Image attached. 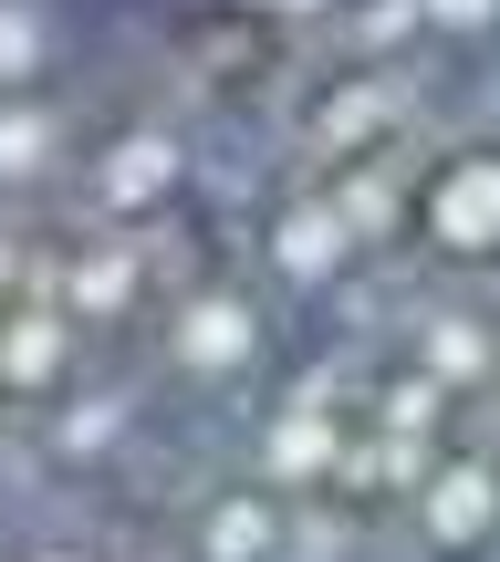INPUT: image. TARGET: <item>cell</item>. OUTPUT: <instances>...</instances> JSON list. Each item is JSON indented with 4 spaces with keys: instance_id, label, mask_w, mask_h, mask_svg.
<instances>
[{
    "instance_id": "cell-1",
    "label": "cell",
    "mask_w": 500,
    "mask_h": 562,
    "mask_svg": "<svg viewBox=\"0 0 500 562\" xmlns=\"http://www.w3.org/2000/svg\"><path fill=\"white\" fill-rule=\"evenodd\" d=\"M418 240L438 261H500V125H469L418 167Z\"/></svg>"
},
{
    "instance_id": "cell-2",
    "label": "cell",
    "mask_w": 500,
    "mask_h": 562,
    "mask_svg": "<svg viewBox=\"0 0 500 562\" xmlns=\"http://www.w3.org/2000/svg\"><path fill=\"white\" fill-rule=\"evenodd\" d=\"M407 510H418V531L438 552H469L500 531V448L490 438H438L418 469V490H407Z\"/></svg>"
},
{
    "instance_id": "cell-3",
    "label": "cell",
    "mask_w": 500,
    "mask_h": 562,
    "mask_svg": "<svg viewBox=\"0 0 500 562\" xmlns=\"http://www.w3.org/2000/svg\"><path fill=\"white\" fill-rule=\"evenodd\" d=\"M407 364L438 375L448 396H480V385H500V313H490V302H469V292H418Z\"/></svg>"
},
{
    "instance_id": "cell-4",
    "label": "cell",
    "mask_w": 500,
    "mask_h": 562,
    "mask_svg": "<svg viewBox=\"0 0 500 562\" xmlns=\"http://www.w3.org/2000/svg\"><path fill=\"white\" fill-rule=\"evenodd\" d=\"M407 83L397 74H376V63H355V74H334V83H313V104H302V136L323 146V157H376V146H397L407 136Z\"/></svg>"
},
{
    "instance_id": "cell-5",
    "label": "cell",
    "mask_w": 500,
    "mask_h": 562,
    "mask_svg": "<svg viewBox=\"0 0 500 562\" xmlns=\"http://www.w3.org/2000/svg\"><path fill=\"white\" fill-rule=\"evenodd\" d=\"M157 334H167V364H188V375H241L260 355V302L241 281H188Z\"/></svg>"
},
{
    "instance_id": "cell-6",
    "label": "cell",
    "mask_w": 500,
    "mask_h": 562,
    "mask_svg": "<svg viewBox=\"0 0 500 562\" xmlns=\"http://www.w3.org/2000/svg\"><path fill=\"white\" fill-rule=\"evenodd\" d=\"M260 261H271L281 281H344V261H355V229H344L334 188H281L271 220H260Z\"/></svg>"
},
{
    "instance_id": "cell-7",
    "label": "cell",
    "mask_w": 500,
    "mask_h": 562,
    "mask_svg": "<svg viewBox=\"0 0 500 562\" xmlns=\"http://www.w3.org/2000/svg\"><path fill=\"white\" fill-rule=\"evenodd\" d=\"M292 542V501L271 480H220L199 501V562H281Z\"/></svg>"
},
{
    "instance_id": "cell-8",
    "label": "cell",
    "mask_w": 500,
    "mask_h": 562,
    "mask_svg": "<svg viewBox=\"0 0 500 562\" xmlns=\"http://www.w3.org/2000/svg\"><path fill=\"white\" fill-rule=\"evenodd\" d=\"M178 125H157V115H136V125H115V136L95 146V199L115 209V220H136V209H157L167 188H178Z\"/></svg>"
},
{
    "instance_id": "cell-9",
    "label": "cell",
    "mask_w": 500,
    "mask_h": 562,
    "mask_svg": "<svg viewBox=\"0 0 500 562\" xmlns=\"http://www.w3.org/2000/svg\"><path fill=\"white\" fill-rule=\"evenodd\" d=\"M74 375V302L63 292H21L0 302V385H63Z\"/></svg>"
},
{
    "instance_id": "cell-10",
    "label": "cell",
    "mask_w": 500,
    "mask_h": 562,
    "mask_svg": "<svg viewBox=\"0 0 500 562\" xmlns=\"http://www.w3.org/2000/svg\"><path fill=\"white\" fill-rule=\"evenodd\" d=\"M344 448H355L344 417H323V406H271V427H260V480H271V490H302V480L334 490L344 480Z\"/></svg>"
},
{
    "instance_id": "cell-11",
    "label": "cell",
    "mask_w": 500,
    "mask_h": 562,
    "mask_svg": "<svg viewBox=\"0 0 500 562\" xmlns=\"http://www.w3.org/2000/svg\"><path fill=\"white\" fill-rule=\"evenodd\" d=\"M323 188H334V209H344V229H355V240H376V229L418 220V178H397V146H376V157H344Z\"/></svg>"
},
{
    "instance_id": "cell-12",
    "label": "cell",
    "mask_w": 500,
    "mask_h": 562,
    "mask_svg": "<svg viewBox=\"0 0 500 562\" xmlns=\"http://www.w3.org/2000/svg\"><path fill=\"white\" fill-rule=\"evenodd\" d=\"M136 281H146V250L115 240V229L63 250V302H74V323H84V313H125V302H136Z\"/></svg>"
},
{
    "instance_id": "cell-13",
    "label": "cell",
    "mask_w": 500,
    "mask_h": 562,
    "mask_svg": "<svg viewBox=\"0 0 500 562\" xmlns=\"http://www.w3.org/2000/svg\"><path fill=\"white\" fill-rule=\"evenodd\" d=\"M63 146V104L53 94H0V178H42Z\"/></svg>"
},
{
    "instance_id": "cell-14",
    "label": "cell",
    "mask_w": 500,
    "mask_h": 562,
    "mask_svg": "<svg viewBox=\"0 0 500 562\" xmlns=\"http://www.w3.org/2000/svg\"><path fill=\"white\" fill-rule=\"evenodd\" d=\"M418 469H427L418 438H397V427H355V448H344V480H334V490H418Z\"/></svg>"
},
{
    "instance_id": "cell-15",
    "label": "cell",
    "mask_w": 500,
    "mask_h": 562,
    "mask_svg": "<svg viewBox=\"0 0 500 562\" xmlns=\"http://www.w3.org/2000/svg\"><path fill=\"white\" fill-rule=\"evenodd\" d=\"M115 427H125V396H115V385H84V396L53 406V448H63V459H104Z\"/></svg>"
},
{
    "instance_id": "cell-16",
    "label": "cell",
    "mask_w": 500,
    "mask_h": 562,
    "mask_svg": "<svg viewBox=\"0 0 500 562\" xmlns=\"http://www.w3.org/2000/svg\"><path fill=\"white\" fill-rule=\"evenodd\" d=\"M53 53V21H42V0H0V94H21V74Z\"/></svg>"
},
{
    "instance_id": "cell-17",
    "label": "cell",
    "mask_w": 500,
    "mask_h": 562,
    "mask_svg": "<svg viewBox=\"0 0 500 562\" xmlns=\"http://www.w3.org/2000/svg\"><path fill=\"white\" fill-rule=\"evenodd\" d=\"M418 21H427V32H490L500 0H418Z\"/></svg>"
},
{
    "instance_id": "cell-18",
    "label": "cell",
    "mask_w": 500,
    "mask_h": 562,
    "mask_svg": "<svg viewBox=\"0 0 500 562\" xmlns=\"http://www.w3.org/2000/svg\"><path fill=\"white\" fill-rule=\"evenodd\" d=\"M407 21H418V0H365L355 32H365V42H407Z\"/></svg>"
},
{
    "instance_id": "cell-19",
    "label": "cell",
    "mask_w": 500,
    "mask_h": 562,
    "mask_svg": "<svg viewBox=\"0 0 500 562\" xmlns=\"http://www.w3.org/2000/svg\"><path fill=\"white\" fill-rule=\"evenodd\" d=\"M11 562H104V552H95V542H63V531H42V542H21Z\"/></svg>"
},
{
    "instance_id": "cell-20",
    "label": "cell",
    "mask_w": 500,
    "mask_h": 562,
    "mask_svg": "<svg viewBox=\"0 0 500 562\" xmlns=\"http://www.w3.org/2000/svg\"><path fill=\"white\" fill-rule=\"evenodd\" d=\"M21 292H32V250L0 229V302H21Z\"/></svg>"
}]
</instances>
